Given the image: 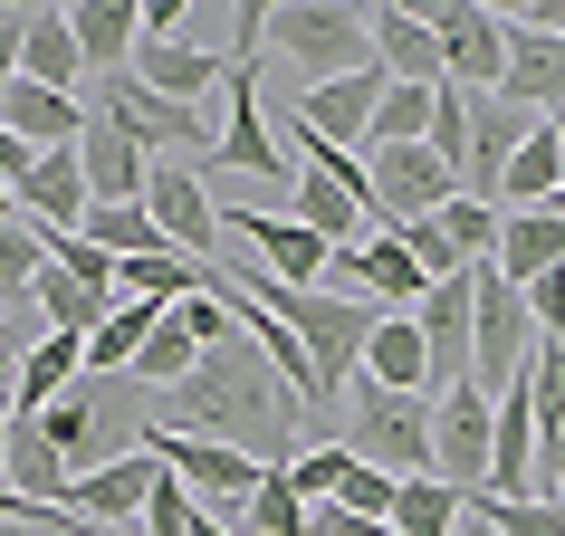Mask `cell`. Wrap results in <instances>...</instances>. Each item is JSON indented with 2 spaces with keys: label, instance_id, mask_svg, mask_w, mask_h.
Listing matches in <instances>:
<instances>
[{
  "label": "cell",
  "instance_id": "obj_1",
  "mask_svg": "<svg viewBox=\"0 0 565 536\" xmlns=\"http://www.w3.org/2000/svg\"><path fill=\"white\" fill-rule=\"evenodd\" d=\"M298 421H307L298 393L268 374V355L249 345V335L202 345L192 374L163 393V431H182V441H221V450H239V460H259V470H288Z\"/></svg>",
  "mask_w": 565,
  "mask_h": 536
},
{
  "label": "cell",
  "instance_id": "obj_2",
  "mask_svg": "<svg viewBox=\"0 0 565 536\" xmlns=\"http://www.w3.org/2000/svg\"><path fill=\"white\" fill-rule=\"evenodd\" d=\"M345 460L384 479H431V393H384V384H345Z\"/></svg>",
  "mask_w": 565,
  "mask_h": 536
},
{
  "label": "cell",
  "instance_id": "obj_3",
  "mask_svg": "<svg viewBox=\"0 0 565 536\" xmlns=\"http://www.w3.org/2000/svg\"><path fill=\"white\" fill-rule=\"evenodd\" d=\"M96 116H116L125 135L153 153V163H211V144H221V125H211L202 106H173V96H153L135 67L96 77Z\"/></svg>",
  "mask_w": 565,
  "mask_h": 536
},
{
  "label": "cell",
  "instance_id": "obj_4",
  "mask_svg": "<svg viewBox=\"0 0 565 536\" xmlns=\"http://www.w3.org/2000/svg\"><path fill=\"white\" fill-rule=\"evenodd\" d=\"M527 355H536V317H527V298H518L499 268L479 259V268H470V384L499 403V393L527 374Z\"/></svg>",
  "mask_w": 565,
  "mask_h": 536
},
{
  "label": "cell",
  "instance_id": "obj_5",
  "mask_svg": "<svg viewBox=\"0 0 565 536\" xmlns=\"http://www.w3.org/2000/svg\"><path fill=\"white\" fill-rule=\"evenodd\" d=\"M259 30L278 39L298 67H317V77H355V67H374V30H364L355 0H288V10H259Z\"/></svg>",
  "mask_w": 565,
  "mask_h": 536
},
{
  "label": "cell",
  "instance_id": "obj_6",
  "mask_svg": "<svg viewBox=\"0 0 565 536\" xmlns=\"http://www.w3.org/2000/svg\"><path fill=\"white\" fill-rule=\"evenodd\" d=\"M145 221L163 231V249H182V259H202V268H221V202L202 192V173L192 163H153L145 173Z\"/></svg>",
  "mask_w": 565,
  "mask_h": 536
},
{
  "label": "cell",
  "instance_id": "obj_7",
  "mask_svg": "<svg viewBox=\"0 0 565 536\" xmlns=\"http://www.w3.org/2000/svg\"><path fill=\"white\" fill-rule=\"evenodd\" d=\"M422 30L441 39V87L499 96V10H489V0H431Z\"/></svg>",
  "mask_w": 565,
  "mask_h": 536
},
{
  "label": "cell",
  "instance_id": "obj_8",
  "mask_svg": "<svg viewBox=\"0 0 565 536\" xmlns=\"http://www.w3.org/2000/svg\"><path fill=\"white\" fill-rule=\"evenodd\" d=\"M364 182H374V221H431L441 202H460V182L431 144H374Z\"/></svg>",
  "mask_w": 565,
  "mask_h": 536
},
{
  "label": "cell",
  "instance_id": "obj_9",
  "mask_svg": "<svg viewBox=\"0 0 565 536\" xmlns=\"http://www.w3.org/2000/svg\"><path fill=\"white\" fill-rule=\"evenodd\" d=\"M431 479L460 489V499L489 489V393L479 384H450L441 403H431Z\"/></svg>",
  "mask_w": 565,
  "mask_h": 536
},
{
  "label": "cell",
  "instance_id": "obj_10",
  "mask_svg": "<svg viewBox=\"0 0 565 536\" xmlns=\"http://www.w3.org/2000/svg\"><path fill=\"white\" fill-rule=\"evenodd\" d=\"M135 450H153V460L182 479V499H192V507H202V499L211 507H239L249 489H259V460H239V450H221V441H182V431H163V421L135 431Z\"/></svg>",
  "mask_w": 565,
  "mask_h": 536
},
{
  "label": "cell",
  "instance_id": "obj_11",
  "mask_svg": "<svg viewBox=\"0 0 565 536\" xmlns=\"http://www.w3.org/2000/svg\"><path fill=\"white\" fill-rule=\"evenodd\" d=\"M327 268L345 278V288H364L374 317H413L422 288H431V278L403 259V239H393V231H364V239H345V249H327Z\"/></svg>",
  "mask_w": 565,
  "mask_h": 536
},
{
  "label": "cell",
  "instance_id": "obj_12",
  "mask_svg": "<svg viewBox=\"0 0 565 536\" xmlns=\"http://www.w3.org/2000/svg\"><path fill=\"white\" fill-rule=\"evenodd\" d=\"M153 479H163V460L153 450H116V460H96V470H77L67 479V517H87V527H135L145 517V499H153Z\"/></svg>",
  "mask_w": 565,
  "mask_h": 536
},
{
  "label": "cell",
  "instance_id": "obj_13",
  "mask_svg": "<svg viewBox=\"0 0 565 536\" xmlns=\"http://www.w3.org/2000/svg\"><path fill=\"white\" fill-rule=\"evenodd\" d=\"M499 96H508V106H527L536 125L565 116V39L499 20Z\"/></svg>",
  "mask_w": 565,
  "mask_h": 536
},
{
  "label": "cell",
  "instance_id": "obj_14",
  "mask_svg": "<svg viewBox=\"0 0 565 536\" xmlns=\"http://www.w3.org/2000/svg\"><path fill=\"white\" fill-rule=\"evenodd\" d=\"M384 67H355V77H317V87L298 96V125L317 135V144L335 153H364V125H374V106H384Z\"/></svg>",
  "mask_w": 565,
  "mask_h": 536
},
{
  "label": "cell",
  "instance_id": "obj_15",
  "mask_svg": "<svg viewBox=\"0 0 565 536\" xmlns=\"http://www.w3.org/2000/svg\"><path fill=\"white\" fill-rule=\"evenodd\" d=\"M413 335H422V355H431V393L470 384V268H460V278H431V288H422Z\"/></svg>",
  "mask_w": 565,
  "mask_h": 536
},
{
  "label": "cell",
  "instance_id": "obj_16",
  "mask_svg": "<svg viewBox=\"0 0 565 536\" xmlns=\"http://www.w3.org/2000/svg\"><path fill=\"white\" fill-rule=\"evenodd\" d=\"M77 173H87V202H145L153 153L135 144L116 116H96V106H87V135H77Z\"/></svg>",
  "mask_w": 565,
  "mask_h": 536
},
{
  "label": "cell",
  "instance_id": "obj_17",
  "mask_svg": "<svg viewBox=\"0 0 565 536\" xmlns=\"http://www.w3.org/2000/svg\"><path fill=\"white\" fill-rule=\"evenodd\" d=\"M364 30H374V67H384L393 87H441V39L422 30V10H364Z\"/></svg>",
  "mask_w": 565,
  "mask_h": 536
},
{
  "label": "cell",
  "instance_id": "obj_18",
  "mask_svg": "<svg viewBox=\"0 0 565 536\" xmlns=\"http://www.w3.org/2000/svg\"><path fill=\"white\" fill-rule=\"evenodd\" d=\"M20 221H30L39 239L87 221V173H77V144H58V153H39V163H30V182H20Z\"/></svg>",
  "mask_w": 565,
  "mask_h": 536
},
{
  "label": "cell",
  "instance_id": "obj_19",
  "mask_svg": "<svg viewBox=\"0 0 565 536\" xmlns=\"http://www.w3.org/2000/svg\"><path fill=\"white\" fill-rule=\"evenodd\" d=\"M77 374H87V345H77V335H30V355L10 374V421H39Z\"/></svg>",
  "mask_w": 565,
  "mask_h": 536
},
{
  "label": "cell",
  "instance_id": "obj_20",
  "mask_svg": "<svg viewBox=\"0 0 565 536\" xmlns=\"http://www.w3.org/2000/svg\"><path fill=\"white\" fill-rule=\"evenodd\" d=\"M20 77L49 87V96L87 87V58H77V39H67V10H20Z\"/></svg>",
  "mask_w": 565,
  "mask_h": 536
},
{
  "label": "cell",
  "instance_id": "obj_21",
  "mask_svg": "<svg viewBox=\"0 0 565 536\" xmlns=\"http://www.w3.org/2000/svg\"><path fill=\"white\" fill-rule=\"evenodd\" d=\"M489 268H499L508 288H527V278L565 268V221H556V211H499V249H489Z\"/></svg>",
  "mask_w": 565,
  "mask_h": 536
},
{
  "label": "cell",
  "instance_id": "obj_22",
  "mask_svg": "<svg viewBox=\"0 0 565 536\" xmlns=\"http://www.w3.org/2000/svg\"><path fill=\"white\" fill-rule=\"evenodd\" d=\"M0 125H10L30 153H58V144H77V135H87V96H49V87H30V77H20V87L0 96Z\"/></svg>",
  "mask_w": 565,
  "mask_h": 536
},
{
  "label": "cell",
  "instance_id": "obj_23",
  "mask_svg": "<svg viewBox=\"0 0 565 536\" xmlns=\"http://www.w3.org/2000/svg\"><path fill=\"white\" fill-rule=\"evenodd\" d=\"M364 384H384V393H431V355H422V335L413 317H374V335H364V364H355Z\"/></svg>",
  "mask_w": 565,
  "mask_h": 536
},
{
  "label": "cell",
  "instance_id": "obj_24",
  "mask_svg": "<svg viewBox=\"0 0 565 536\" xmlns=\"http://www.w3.org/2000/svg\"><path fill=\"white\" fill-rule=\"evenodd\" d=\"M67 39H77L87 77H116V67L135 58V0H77V10H67Z\"/></svg>",
  "mask_w": 565,
  "mask_h": 536
},
{
  "label": "cell",
  "instance_id": "obj_25",
  "mask_svg": "<svg viewBox=\"0 0 565 536\" xmlns=\"http://www.w3.org/2000/svg\"><path fill=\"white\" fill-rule=\"evenodd\" d=\"M202 288H211V268L182 259V249H153V259L116 268V298H145V307H182V298H202Z\"/></svg>",
  "mask_w": 565,
  "mask_h": 536
},
{
  "label": "cell",
  "instance_id": "obj_26",
  "mask_svg": "<svg viewBox=\"0 0 565 536\" xmlns=\"http://www.w3.org/2000/svg\"><path fill=\"white\" fill-rule=\"evenodd\" d=\"M125 67H135L153 96H173V106H202V87L221 77V58H211V49H192V39H173V49H135Z\"/></svg>",
  "mask_w": 565,
  "mask_h": 536
},
{
  "label": "cell",
  "instance_id": "obj_27",
  "mask_svg": "<svg viewBox=\"0 0 565 536\" xmlns=\"http://www.w3.org/2000/svg\"><path fill=\"white\" fill-rule=\"evenodd\" d=\"M0 479H10L30 507H58L67 499V460L39 441V421H10V470H0Z\"/></svg>",
  "mask_w": 565,
  "mask_h": 536
},
{
  "label": "cell",
  "instance_id": "obj_28",
  "mask_svg": "<svg viewBox=\"0 0 565 536\" xmlns=\"http://www.w3.org/2000/svg\"><path fill=\"white\" fill-rule=\"evenodd\" d=\"M556 182H565V163H556V125H527V144L508 153V173H499V202H508V211H536Z\"/></svg>",
  "mask_w": 565,
  "mask_h": 536
},
{
  "label": "cell",
  "instance_id": "obj_29",
  "mask_svg": "<svg viewBox=\"0 0 565 536\" xmlns=\"http://www.w3.org/2000/svg\"><path fill=\"white\" fill-rule=\"evenodd\" d=\"M77 239H96V249H106L116 268H125V259H153V249H163V231L145 221V202H87Z\"/></svg>",
  "mask_w": 565,
  "mask_h": 536
},
{
  "label": "cell",
  "instance_id": "obj_30",
  "mask_svg": "<svg viewBox=\"0 0 565 536\" xmlns=\"http://www.w3.org/2000/svg\"><path fill=\"white\" fill-rule=\"evenodd\" d=\"M384 527L393 536H460V489H441V479H403Z\"/></svg>",
  "mask_w": 565,
  "mask_h": 536
},
{
  "label": "cell",
  "instance_id": "obj_31",
  "mask_svg": "<svg viewBox=\"0 0 565 536\" xmlns=\"http://www.w3.org/2000/svg\"><path fill=\"white\" fill-rule=\"evenodd\" d=\"M192 355H202V345L182 335V317H163V326L145 335V355L125 364V384H135V393H173L182 374H192Z\"/></svg>",
  "mask_w": 565,
  "mask_h": 536
},
{
  "label": "cell",
  "instance_id": "obj_32",
  "mask_svg": "<svg viewBox=\"0 0 565 536\" xmlns=\"http://www.w3.org/2000/svg\"><path fill=\"white\" fill-rule=\"evenodd\" d=\"M39 259H49V249H39V231H30V221H0V317H20V307H30Z\"/></svg>",
  "mask_w": 565,
  "mask_h": 536
},
{
  "label": "cell",
  "instance_id": "obj_33",
  "mask_svg": "<svg viewBox=\"0 0 565 536\" xmlns=\"http://www.w3.org/2000/svg\"><path fill=\"white\" fill-rule=\"evenodd\" d=\"M422 125H431V87H384V106L364 125V153L374 144H422Z\"/></svg>",
  "mask_w": 565,
  "mask_h": 536
},
{
  "label": "cell",
  "instance_id": "obj_34",
  "mask_svg": "<svg viewBox=\"0 0 565 536\" xmlns=\"http://www.w3.org/2000/svg\"><path fill=\"white\" fill-rule=\"evenodd\" d=\"M307 517H317V507L288 489V470H259V489H249V527H259V536H307Z\"/></svg>",
  "mask_w": 565,
  "mask_h": 536
},
{
  "label": "cell",
  "instance_id": "obj_35",
  "mask_svg": "<svg viewBox=\"0 0 565 536\" xmlns=\"http://www.w3.org/2000/svg\"><path fill=\"white\" fill-rule=\"evenodd\" d=\"M422 144L450 163V182H460V163H470V96L460 87H431V125H422Z\"/></svg>",
  "mask_w": 565,
  "mask_h": 536
},
{
  "label": "cell",
  "instance_id": "obj_36",
  "mask_svg": "<svg viewBox=\"0 0 565 536\" xmlns=\"http://www.w3.org/2000/svg\"><path fill=\"white\" fill-rule=\"evenodd\" d=\"M431 221H441V239L460 249V268H479L489 249H499V211H489V202H441Z\"/></svg>",
  "mask_w": 565,
  "mask_h": 536
},
{
  "label": "cell",
  "instance_id": "obj_37",
  "mask_svg": "<svg viewBox=\"0 0 565 536\" xmlns=\"http://www.w3.org/2000/svg\"><path fill=\"white\" fill-rule=\"evenodd\" d=\"M39 249H49V268H67L77 288H96V298H116V259H106L96 239H77V231H49Z\"/></svg>",
  "mask_w": 565,
  "mask_h": 536
},
{
  "label": "cell",
  "instance_id": "obj_38",
  "mask_svg": "<svg viewBox=\"0 0 565 536\" xmlns=\"http://www.w3.org/2000/svg\"><path fill=\"white\" fill-rule=\"evenodd\" d=\"M393 489H403V479H384V470H364V460H345V479H335V499H327V507H345V517H393Z\"/></svg>",
  "mask_w": 565,
  "mask_h": 536
},
{
  "label": "cell",
  "instance_id": "obj_39",
  "mask_svg": "<svg viewBox=\"0 0 565 536\" xmlns=\"http://www.w3.org/2000/svg\"><path fill=\"white\" fill-rule=\"evenodd\" d=\"M0 536H125V527H87L67 507H20V517H0Z\"/></svg>",
  "mask_w": 565,
  "mask_h": 536
},
{
  "label": "cell",
  "instance_id": "obj_40",
  "mask_svg": "<svg viewBox=\"0 0 565 536\" xmlns=\"http://www.w3.org/2000/svg\"><path fill=\"white\" fill-rule=\"evenodd\" d=\"M518 298H527L536 335H556V326H565V268H546V278H527V288H518Z\"/></svg>",
  "mask_w": 565,
  "mask_h": 536
},
{
  "label": "cell",
  "instance_id": "obj_41",
  "mask_svg": "<svg viewBox=\"0 0 565 536\" xmlns=\"http://www.w3.org/2000/svg\"><path fill=\"white\" fill-rule=\"evenodd\" d=\"M30 317H0V403H10V374H20V355H30Z\"/></svg>",
  "mask_w": 565,
  "mask_h": 536
},
{
  "label": "cell",
  "instance_id": "obj_42",
  "mask_svg": "<svg viewBox=\"0 0 565 536\" xmlns=\"http://www.w3.org/2000/svg\"><path fill=\"white\" fill-rule=\"evenodd\" d=\"M307 536H393L384 517H345V507H317V517H307Z\"/></svg>",
  "mask_w": 565,
  "mask_h": 536
},
{
  "label": "cell",
  "instance_id": "obj_43",
  "mask_svg": "<svg viewBox=\"0 0 565 536\" xmlns=\"http://www.w3.org/2000/svg\"><path fill=\"white\" fill-rule=\"evenodd\" d=\"M20 87V10H0V96Z\"/></svg>",
  "mask_w": 565,
  "mask_h": 536
},
{
  "label": "cell",
  "instance_id": "obj_44",
  "mask_svg": "<svg viewBox=\"0 0 565 536\" xmlns=\"http://www.w3.org/2000/svg\"><path fill=\"white\" fill-rule=\"evenodd\" d=\"M0 470H10V403H0ZM0 489H10V479H0Z\"/></svg>",
  "mask_w": 565,
  "mask_h": 536
},
{
  "label": "cell",
  "instance_id": "obj_45",
  "mask_svg": "<svg viewBox=\"0 0 565 536\" xmlns=\"http://www.w3.org/2000/svg\"><path fill=\"white\" fill-rule=\"evenodd\" d=\"M192 536H231V527H221V517H192Z\"/></svg>",
  "mask_w": 565,
  "mask_h": 536
},
{
  "label": "cell",
  "instance_id": "obj_46",
  "mask_svg": "<svg viewBox=\"0 0 565 536\" xmlns=\"http://www.w3.org/2000/svg\"><path fill=\"white\" fill-rule=\"evenodd\" d=\"M460 536H499V527H479V517H470V507H460Z\"/></svg>",
  "mask_w": 565,
  "mask_h": 536
},
{
  "label": "cell",
  "instance_id": "obj_47",
  "mask_svg": "<svg viewBox=\"0 0 565 536\" xmlns=\"http://www.w3.org/2000/svg\"><path fill=\"white\" fill-rule=\"evenodd\" d=\"M556 345H565V326H556Z\"/></svg>",
  "mask_w": 565,
  "mask_h": 536
}]
</instances>
